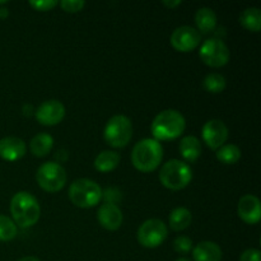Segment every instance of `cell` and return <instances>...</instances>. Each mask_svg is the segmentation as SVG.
Here are the masks:
<instances>
[{"label": "cell", "instance_id": "16", "mask_svg": "<svg viewBox=\"0 0 261 261\" xmlns=\"http://www.w3.org/2000/svg\"><path fill=\"white\" fill-rule=\"evenodd\" d=\"M222 256L221 247L212 241L200 242L193 250L194 261H221Z\"/></svg>", "mask_w": 261, "mask_h": 261}, {"label": "cell", "instance_id": "11", "mask_svg": "<svg viewBox=\"0 0 261 261\" xmlns=\"http://www.w3.org/2000/svg\"><path fill=\"white\" fill-rule=\"evenodd\" d=\"M35 116L41 125L54 126L65 117V106L58 99H48L37 107Z\"/></svg>", "mask_w": 261, "mask_h": 261}, {"label": "cell", "instance_id": "7", "mask_svg": "<svg viewBox=\"0 0 261 261\" xmlns=\"http://www.w3.org/2000/svg\"><path fill=\"white\" fill-rule=\"evenodd\" d=\"M66 171L56 162H46L38 167L36 180L42 190L47 193H58L66 184Z\"/></svg>", "mask_w": 261, "mask_h": 261}, {"label": "cell", "instance_id": "27", "mask_svg": "<svg viewBox=\"0 0 261 261\" xmlns=\"http://www.w3.org/2000/svg\"><path fill=\"white\" fill-rule=\"evenodd\" d=\"M60 5L63 8V10H65V12L78 13L83 9L84 5H86V2H83V0H63L60 3Z\"/></svg>", "mask_w": 261, "mask_h": 261}, {"label": "cell", "instance_id": "4", "mask_svg": "<svg viewBox=\"0 0 261 261\" xmlns=\"http://www.w3.org/2000/svg\"><path fill=\"white\" fill-rule=\"evenodd\" d=\"M193 180V171L180 160H170L160 171V181L165 188L177 191L186 188Z\"/></svg>", "mask_w": 261, "mask_h": 261}, {"label": "cell", "instance_id": "25", "mask_svg": "<svg viewBox=\"0 0 261 261\" xmlns=\"http://www.w3.org/2000/svg\"><path fill=\"white\" fill-rule=\"evenodd\" d=\"M17 226L10 218L0 216V241H12L17 236Z\"/></svg>", "mask_w": 261, "mask_h": 261}, {"label": "cell", "instance_id": "18", "mask_svg": "<svg viewBox=\"0 0 261 261\" xmlns=\"http://www.w3.org/2000/svg\"><path fill=\"white\" fill-rule=\"evenodd\" d=\"M120 163V154L114 152V150H103L99 153L94 160V168L98 172L106 173L111 172L119 166Z\"/></svg>", "mask_w": 261, "mask_h": 261}, {"label": "cell", "instance_id": "20", "mask_svg": "<svg viewBox=\"0 0 261 261\" xmlns=\"http://www.w3.org/2000/svg\"><path fill=\"white\" fill-rule=\"evenodd\" d=\"M195 23L198 31L204 33L213 32L217 27V15L211 8H200L195 14Z\"/></svg>", "mask_w": 261, "mask_h": 261}, {"label": "cell", "instance_id": "22", "mask_svg": "<svg viewBox=\"0 0 261 261\" xmlns=\"http://www.w3.org/2000/svg\"><path fill=\"white\" fill-rule=\"evenodd\" d=\"M242 27L251 32H259L261 28V12L259 8H247L240 14Z\"/></svg>", "mask_w": 261, "mask_h": 261}, {"label": "cell", "instance_id": "19", "mask_svg": "<svg viewBox=\"0 0 261 261\" xmlns=\"http://www.w3.org/2000/svg\"><path fill=\"white\" fill-rule=\"evenodd\" d=\"M54 147V139L51 135L41 133L32 138L30 143V149L36 157H45L51 152Z\"/></svg>", "mask_w": 261, "mask_h": 261}, {"label": "cell", "instance_id": "32", "mask_svg": "<svg viewBox=\"0 0 261 261\" xmlns=\"http://www.w3.org/2000/svg\"><path fill=\"white\" fill-rule=\"evenodd\" d=\"M8 13H5V9H0V17H7Z\"/></svg>", "mask_w": 261, "mask_h": 261}, {"label": "cell", "instance_id": "1", "mask_svg": "<svg viewBox=\"0 0 261 261\" xmlns=\"http://www.w3.org/2000/svg\"><path fill=\"white\" fill-rule=\"evenodd\" d=\"M10 213L14 223L20 227H32L40 219L41 208L37 199L27 191H19L10 200Z\"/></svg>", "mask_w": 261, "mask_h": 261}, {"label": "cell", "instance_id": "28", "mask_svg": "<svg viewBox=\"0 0 261 261\" xmlns=\"http://www.w3.org/2000/svg\"><path fill=\"white\" fill-rule=\"evenodd\" d=\"M30 5L38 12H47L58 5L56 0H41V2H30Z\"/></svg>", "mask_w": 261, "mask_h": 261}, {"label": "cell", "instance_id": "23", "mask_svg": "<svg viewBox=\"0 0 261 261\" xmlns=\"http://www.w3.org/2000/svg\"><path fill=\"white\" fill-rule=\"evenodd\" d=\"M217 160L224 165H234L241 158V149L234 144L222 145L219 149H217Z\"/></svg>", "mask_w": 261, "mask_h": 261}, {"label": "cell", "instance_id": "13", "mask_svg": "<svg viewBox=\"0 0 261 261\" xmlns=\"http://www.w3.org/2000/svg\"><path fill=\"white\" fill-rule=\"evenodd\" d=\"M237 213H239V217L245 223H259L261 218V206L259 198L255 195H251V194H247V195L242 196L239 201Z\"/></svg>", "mask_w": 261, "mask_h": 261}, {"label": "cell", "instance_id": "12", "mask_svg": "<svg viewBox=\"0 0 261 261\" xmlns=\"http://www.w3.org/2000/svg\"><path fill=\"white\" fill-rule=\"evenodd\" d=\"M201 135L208 148L217 150L228 139V127L221 120H209L203 126Z\"/></svg>", "mask_w": 261, "mask_h": 261}, {"label": "cell", "instance_id": "31", "mask_svg": "<svg viewBox=\"0 0 261 261\" xmlns=\"http://www.w3.org/2000/svg\"><path fill=\"white\" fill-rule=\"evenodd\" d=\"M18 261H40V259H37V257L35 256H25V257H22V259H19Z\"/></svg>", "mask_w": 261, "mask_h": 261}, {"label": "cell", "instance_id": "8", "mask_svg": "<svg viewBox=\"0 0 261 261\" xmlns=\"http://www.w3.org/2000/svg\"><path fill=\"white\" fill-rule=\"evenodd\" d=\"M167 226L161 219H148L138 229V241L143 247L154 249L161 246L167 239Z\"/></svg>", "mask_w": 261, "mask_h": 261}, {"label": "cell", "instance_id": "3", "mask_svg": "<svg viewBox=\"0 0 261 261\" xmlns=\"http://www.w3.org/2000/svg\"><path fill=\"white\" fill-rule=\"evenodd\" d=\"M185 117L176 110H165L154 117L150 132L157 142L173 140L185 132Z\"/></svg>", "mask_w": 261, "mask_h": 261}, {"label": "cell", "instance_id": "9", "mask_svg": "<svg viewBox=\"0 0 261 261\" xmlns=\"http://www.w3.org/2000/svg\"><path fill=\"white\" fill-rule=\"evenodd\" d=\"M200 59L211 68H222L229 60V50L219 38H209L201 45L199 51Z\"/></svg>", "mask_w": 261, "mask_h": 261}, {"label": "cell", "instance_id": "24", "mask_svg": "<svg viewBox=\"0 0 261 261\" xmlns=\"http://www.w3.org/2000/svg\"><path fill=\"white\" fill-rule=\"evenodd\" d=\"M203 86L209 93H221L227 86V81L222 74L211 73L204 78Z\"/></svg>", "mask_w": 261, "mask_h": 261}, {"label": "cell", "instance_id": "29", "mask_svg": "<svg viewBox=\"0 0 261 261\" xmlns=\"http://www.w3.org/2000/svg\"><path fill=\"white\" fill-rule=\"evenodd\" d=\"M260 251L256 249H249L242 252L240 261H260Z\"/></svg>", "mask_w": 261, "mask_h": 261}, {"label": "cell", "instance_id": "15", "mask_svg": "<svg viewBox=\"0 0 261 261\" xmlns=\"http://www.w3.org/2000/svg\"><path fill=\"white\" fill-rule=\"evenodd\" d=\"M25 154V143L20 138L7 137L0 140V157L8 162H15Z\"/></svg>", "mask_w": 261, "mask_h": 261}, {"label": "cell", "instance_id": "30", "mask_svg": "<svg viewBox=\"0 0 261 261\" xmlns=\"http://www.w3.org/2000/svg\"><path fill=\"white\" fill-rule=\"evenodd\" d=\"M181 2L180 0H177V2H163V5L167 8H170V9H173V8H176L177 5H180Z\"/></svg>", "mask_w": 261, "mask_h": 261}, {"label": "cell", "instance_id": "33", "mask_svg": "<svg viewBox=\"0 0 261 261\" xmlns=\"http://www.w3.org/2000/svg\"><path fill=\"white\" fill-rule=\"evenodd\" d=\"M176 261H190V260L186 259V257H180V259H177Z\"/></svg>", "mask_w": 261, "mask_h": 261}, {"label": "cell", "instance_id": "21", "mask_svg": "<svg viewBox=\"0 0 261 261\" xmlns=\"http://www.w3.org/2000/svg\"><path fill=\"white\" fill-rule=\"evenodd\" d=\"M191 219H193V216H191V212L189 209L182 208H176L171 212L170 217H168V221H170V227L176 232L184 231V229L188 228L191 224Z\"/></svg>", "mask_w": 261, "mask_h": 261}, {"label": "cell", "instance_id": "10", "mask_svg": "<svg viewBox=\"0 0 261 261\" xmlns=\"http://www.w3.org/2000/svg\"><path fill=\"white\" fill-rule=\"evenodd\" d=\"M201 35L196 28L182 25L176 28L171 35V45L180 53H190L200 45Z\"/></svg>", "mask_w": 261, "mask_h": 261}, {"label": "cell", "instance_id": "14", "mask_svg": "<svg viewBox=\"0 0 261 261\" xmlns=\"http://www.w3.org/2000/svg\"><path fill=\"white\" fill-rule=\"evenodd\" d=\"M97 219L103 228L116 231L122 224V212L114 203H105L98 208Z\"/></svg>", "mask_w": 261, "mask_h": 261}, {"label": "cell", "instance_id": "6", "mask_svg": "<svg viewBox=\"0 0 261 261\" xmlns=\"http://www.w3.org/2000/svg\"><path fill=\"white\" fill-rule=\"evenodd\" d=\"M105 140L112 148H124L133 137V125L129 117L115 115L107 121L103 132Z\"/></svg>", "mask_w": 261, "mask_h": 261}, {"label": "cell", "instance_id": "2", "mask_svg": "<svg viewBox=\"0 0 261 261\" xmlns=\"http://www.w3.org/2000/svg\"><path fill=\"white\" fill-rule=\"evenodd\" d=\"M163 158V148L155 139H143L135 144L132 152V162L140 172H153Z\"/></svg>", "mask_w": 261, "mask_h": 261}, {"label": "cell", "instance_id": "26", "mask_svg": "<svg viewBox=\"0 0 261 261\" xmlns=\"http://www.w3.org/2000/svg\"><path fill=\"white\" fill-rule=\"evenodd\" d=\"M173 249L178 254H188L193 249V241L186 236H178L173 241Z\"/></svg>", "mask_w": 261, "mask_h": 261}, {"label": "cell", "instance_id": "17", "mask_svg": "<svg viewBox=\"0 0 261 261\" xmlns=\"http://www.w3.org/2000/svg\"><path fill=\"white\" fill-rule=\"evenodd\" d=\"M180 153L188 162H195L201 154L200 140L196 137L189 135L181 139L180 142Z\"/></svg>", "mask_w": 261, "mask_h": 261}, {"label": "cell", "instance_id": "5", "mask_svg": "<svg viewBox=\"0 0 261 261\" xmlns=\"http://www.w3.org/2000/svg\"><path fill=\"white\" fill-rule=\"evenodd\" d=\"M102 189L89 178H78L69 188V199L79 208H92L101 201Z\"/></svg>", "mask_w": 261, "mask_h": 261}]
</instances>
